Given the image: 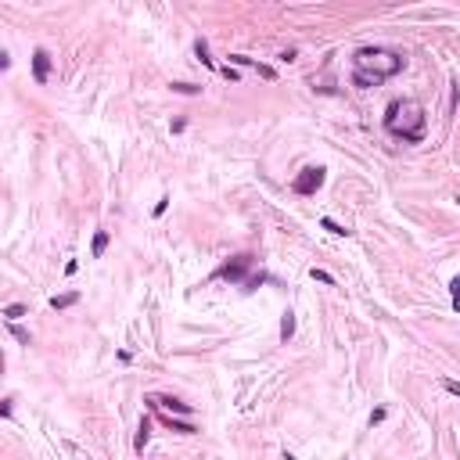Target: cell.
Masks as SVG:
<instances>
[{"label": "cell", "instance_id": "6da1fadb", "mask_svg": "<svg viewBox=\"0 0 460 460\" xmlns=\"http://www.w3.org/2000/svg\"><path fill=\"white\" fill-rule=\"evenodd\" d=\"M320 183H324V169H320V165H306L302 176L295 180V191H299V194H313Z\"/></svg>", "mask_w": 460, "mask_h": 460}, {"label": "cell", "instance_id": "7a4b0ae2", "mask_svg": "<svg viewBox=\"0 0 460 460\" xmlns=\"http://www.w3.org/2000/svg\"><path fill=\"white\" fill-rule=\"evenodd\" d=\"M33 76H36V83H47V76H51V54L43 47L33 51Z\"/></svg>", "mask_w": 460, "mask_h": 460}, {"label": "cell", "instance_id": "3957f363", "mask_svg": "<svg viewBox=\"0 0 460 460\" xmlns=\"http://www.w3.org/2000/svg\"><path fill=\"white\" fill-rule=\"evenodd\" d=\"M148 403L165 406V410H176V413H191V406H187V403H180V399H173V395H151Z\"/></svg>", "mask_w": 460, "mask_h": 460}, {"label": "cell", "instance_id": "277c9868", "mask_svg": "<svg viewBox=\"0 0 460 460\" xmlns=\"http://www.w3.org/2000/svg\"><path fill=\"white\" fill-rule=\"evenodd\" d=\"M248 263H252L248 255H237V263H234V266H223V270H220V277H230V281H237L241 273H244V266H248Z\"/></svg>", "mask_w": 460, "mask_h": 460}, {"label": "cell", "instance_id": "5b68a950", "mask_svg": "<svg viewBox=\"0 0 460 460\" xmlns=\"http://www.w3.org/2000/svg\"><path fill=\"white\" fill-rule=\"evenodd\" d=\"M108 230H97V234H94V248H90V255H94V259H101L104 255V248H108Z\"/></svg>", "mask_w": 460, "mask_h": 460}, {"label": "cell", "instance_id": "8992f818", "mask_svg": "<svg viewBox=\"0 0 460 460\" xmlns=\"http://www.w3.org/2000/svg\"><path fill=\"white\" fill-rule=\"evenodd\" d=\"M76 302H79L76 291H69V295H54L51 299V309H69V306H76Z\"/></svg>", "mask_w": 460, "mask_h": 460}, {"label": "cell", "instance_id": "52a82bcc", "mask_svg": "<svg viewBox=\"0 0 460 460\" xmlns=\"http://www.w3.org/2000/svg\"><path fill=\"white\" fill-rule=\"evenodd\" d=\"M148 435H151V424H148V421H141V428H137V442H133V450H137V453H144Z\"/></svg>", "mask_w": 460, "mask_h": 460}, {"label": "cell", "instance_id": "ba28073f", "mask_svg": "<svg viewBox=\"0 0 460 460\" xmlns=\"http://www.w3.org/2000/svg\"><path fill=\"white\" fill-rule=\"evenodd\" d=\"M291 334H295V313H284V320H281V338L288 342Z\"/></svg>", "mask_w": 460, "mask_h": 460}, {"label": "cell", "instance_id": "9c48e42d", "mask_svg": "<svg viewBox=\"0 0 460 460\" xmlns=\"http://www.w3.org/2000/svg\"><path fill=\"white\" fill-rule=\"evenodd\" d=\"M165 424L173 428V432H180V435H194V424H187V421H173V417H162Z\"/></svg>", "mask_w": 460, "mask_h": 460}, {"label": "cell", "instance_id": "30bf717a", "mask_svg": "<svg viewBox=\"0 0 460 460\" xmlns=\"http://www.w3.org/2000/svg\"><path fill=\"white\" fill-rule=\"evenodd\" d=\"M194 54L202 58V65H209V69H216V65H212V58H209V43H205V40H198V43H194Z\"/></svg>", "mask_w": 460, "mask_h": 460}, {"label": "cell", "instance_id": "8fae6325", "mask_svg": "<svg viewBox=\"0 0 460 460\" xmlns=\"http://www.w3.org/2000/svg\"><path fill=\"white\" fill-rule=\"evenodd\" d=\"M18 316H25V306H22V302H14V306H7V309H4V320H7V324H14Z\"/></svg>", "mask_w": 460, "mask_h": 460}, {"label": "cell", "instance_id": "7c38bea8", "mask_svg": "<svg viewBox=\"0 0 460 460\" xmlns=\"http://www.w3.org/2000/svg\"><path fill=\"white\" fill-rule=\"evenodd\" d=\"M173 94H187V97H194V94H202V86H194V83H173Z\"/></svg>", "mask_w": 460, "mask_h": 460}, {"label": "cell", "instance_id": "4fadbf2b", "mask_svg": "<svg viewBox=\"0 0 460 460\" xmlns=\"http://www.w3.org/2000/svg\"><path fill=\"white\" fill-rule=\"evenodd\" d=\"M11 334H14V342H22V345H29V342H33V334H29L25 327H18V324H11Z\"/></svg>", "mask_w": 460, "mask_h": 460}, {"label": "cell", "instance_id": "5bb4252c", "mask_svg": "<svg viewBox=\"0 0 460 460\" xmlns=\"http://www.w3.org/2000/svg\"><path fill=\"white\" fill-rule=\"evenodd\" d=\"M320 227H324V230H331V234H338V237H342V234H349V230H345V227H338L331 216H324V220H320Z\"/></svg>", "mask_w": 460, "mask_h": 460}, {"label": "cell", "instance_id": "9a60e30c", "mask_svg": "<svg viewBox=\"0 0 460 460\" xmlns=\"http://www.w3.org/2000/svg\"><path fill=\"white\" fill-rule=\"evenodd\" d=\"M309 277H313V281H320V284H334V277H331V273H327V270H316V266L309 270Z\"/></svg>", "mask_w": 460, "mask_h": 460}, {"label": "cell", "instance_id": "2e32d148", "mask_svg": "<svg viewBox=\"0 0 460 460\" xmlns=\"http://www.w3.org/2000/svg\"><path fill=\"white\" fill-rule=\"evenodd\" d=\"M450 291H453V309H460V277L450 281Z\"/></svg>", "mask_w": 460, "mask_h": 460}, {"label": "cell", "instance_id": "e0dca14e", "mask_svg": "<svg viewBox=\"0 0 460 460\" xmlns=\"http://www.w3.org/2000/svg\"><path fill=\"white\" fill-rule=\"evenodd\" d=\"M442 388H446L450 395H460V381H450V378H446V381H442Z\"/></svg>", "mask_w": 460, "mask_h": 460}, {"label": "cell", "instance_id": "ac0fdd59", "mask_svg": "<svg viewBox=\"0 0 460 460\" xmlns=\"http://www.w3.org/2000/svg\"><path fill=\"white\" fill-rule=\"evenodd\" d=\"M220 76H223V79H230V83H237V79H241V76L230 69V65H227V69H220Z\"/></svg>", "mask_w": 460, "mask_h": 460}, {"label": "cell", "instance_id": "d6986e66", "mask_svg": "<svg viewBox=\"0 0 460 460\" xmlns=\"http://www.w3.org/2000/svg\"><path fill=\"white\" fill-rule=\"evenodd\" d=\"M381 421H385V406H378V410L371 413V424H381Z\"/></svg>", "mask_w": 460, "mask_h": 460}, {"label": "cell", "instance_id": "ffe728a7", "mask_svg": "<svg viewBox=\"0 0 460 460\" xmlns=\"http://www.w3.org/2000/svg\"><path fill=\"white\" fill-rule=\"evenodd\" d=\"M284 460H295V457H291V453H284Z\"/></svg>", "mask_w": 460, "mask_h": 460}]
</instances>
